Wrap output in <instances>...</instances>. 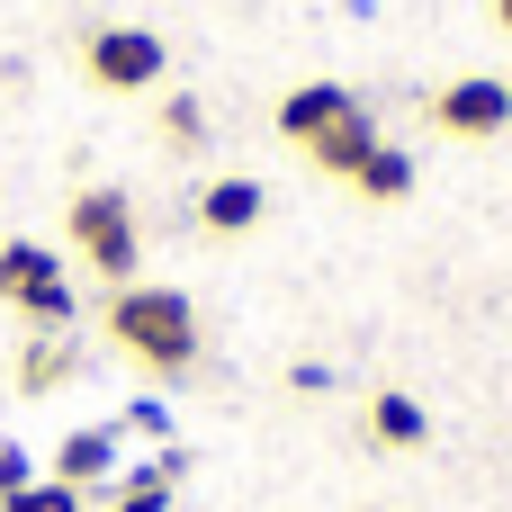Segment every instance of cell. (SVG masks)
Segmentation results:
<instances>
[{
	"label": "cell",
	"instance_id": "cell-16",
	"mask_svg": "<svg viewBox=\"0 0 512 512\" xmlns=\"http://www.w3.org/2000/svg\"><path fill=\"white\" fill-rule=\"evenodd\" d=\"M27 486H36V468H27V450L9 441V450H0V504H18Z\"/></svg>",
	"mask_w": 512,
	"mask_h": 512
},
{
	"label": "cell",
	"instance_id": "cell-18",
	"mask_svg": "<svg viewBox=\"0 0 512 512\" xmlns=\"http://www.w3.org/2000/svg\"><path fill=\"white\" fill-rule=\"evenodd\" d=\"M495 18H504V27H512V0H495Z\"/></svg>",
	"mask_w": 512,
	"mask_h": 512
},
{
	"label": "cell",
	"instance_id": "cell-2",
	"mask_svg": "<svg viewBox=\"0 0 512 512\" xmlns=\"http://www.w3.org/2000/svg\"><path fill=\"white\" fill-rule=\"evenodd\" d=\"M63 234H72V252H81V270H90V279L135 288V270H144V234H135L126 189H81V198L63 207Z\"/></svg>",
	"mask_w": 512,
	"mask_h": 512
},
{
	"label": "cell",
	"instance_id": "cell-7",
	"mask_svg": "<svg viewBox=\"0 0 512 512\" xmlns=\"http://www.w3.org/2000/svg\"><path fill=\"white\" fill-rule=\"evenodd\" d=\"M261 207H270V189L234 171V180H207V198H198V225H207V234H252V225H261Z\"/></svg>",
	"mask_w": 512,
	"mask_h": 512
},
{
	"label": "cell",
	"instance_id": "cell-15",
	"mask_svg": "<svg viewBox=\"0 0 512 512\" xmlns=\"http://www.w3.org/2000/svg\"><path fill=\"white\" fill-rule=\"evenodd\" d=\"M81 504H90V495H72V486H54V477H36V486H27L18 504H0V512H81Z\"/></svg>",
	"mask_w": 512,
	"mask_h": 512
},
{
	"label": "cell",
	"instance_id": "cell-5",
	"mask_svg": "<svg viewBox=\"0 0 512 512\" xmlns=\"http://www.w3.org/2000/svg\"><path fill=\"white\" fill-rule=\"evenodd\" d=\"M432 126H441V135H459V144H486V135H504V126H512V81H495V72H468V81H450V90L432 99Z\"/></svg>",
	"mask_w": 512,
	"mask_h": 512
},
{
	"label": "cell",
	"instance_id": "cell-9",
	"mask_svg": "<svg viewBox=\"0 0 512 512\" xmlns=\"http://www.w3.org/2000/svg\"><path fill=\"white\" fill-rule=\"evenodd\" d=\"M369 153H378V126H369V108H360V117H342L324 144H306V162H315V171H333V180H351Z\"/></svg>",
	"mask_w": 512,
	"mask_h": 512
},
{
	"label": "cell",
	"instance_id": "cell-13",
	"mask_svg": "<svg viewBox=\"0 0 512 512\" xmlns=\"http://www.w3.org/2000/svg\"><path fill=\"white\" fill-rule=\"evenodd\" d=\"M63 378H72V351H63L54 333H45V342H27V360H18V396H54Z\"/></svg>",
	"mask_w": 512,
	"mask_h": 512
},
{
	"label": "cell",
	"instance_id": "cell-4",
	"mask_svg": "<svg viewBox=\"0 0 512 512\" xmlns=\"http://www.w3.org/2000/svg\"><path fill=\"white\" fill-rule=\"evenodd\" d=\"M162 36L153 27H90L81 36V72L99 81V90H162Z\"/></svg>",
	"mask_w": 512,
	"mask_h": 512
},
{
	"label": "cell",
	"instance_id": "cell-11",
	"mask_svg": "<svg viewBox=\"0 0 512 512\" xmlns=\"http://www.w3.org/2000/svg\"><path fill=\"white\" fill-rule=\"evenodd\" d=\"M351 189L369 198V207H396V198H414V153H396V144H378L360 171H351Z\"/></svg>",
	"mask_w": 512,
	"mask_h": 512
},
{
	"label": "cell",
	"instance_id": "cell-14",
	"mask_svg": "<svg viewBox=\"0 0 512 512\" xmlns=\"http://www.w3.org/2000/svg\"><path fill=\"white\" fill-rule=\"evenodd\" d=\"M162 144H171V153H198V144H207V108H198L189 90L162 99Z\"/></svg>",
	"mask_w": 512,
	"mask_h": 512
},
{
	"label": "cell",
	"instance_id": "cell-10",
	"mask_svg": "<svg viewBox=\"0 0 512 512\" xmlns=\"http://www.w3.org/2000/svg\"><path fill=\"white\" fill-rule=\"evenodd\" d=\"M108 468H117V441H108V432H72V441L54 450V486H72V495H90Z\"/></svg>",
	"mask_w": 512,
	"mask_h": 512
},
{
	"label": "cell",
	"instance_id": "cell-6",
	"mask_svg": "<svg viewBox=\"0 0 512 512\" xmlns=\"http://www.w3.org/2000/svg\"><path fill=\"white\" fill-rule=\"evenodd\" d=\"M342 117H360V90H342V81H297L288 99H279V135L306 153V144H324Z\"/></svg>",
	"mask_w": 512,
	"mask_h": 512
},
{
	"label": "cell",
	"instance_id": "cell-8",
	"mask_svg": "<svg viewBox=\"0 0 512 512\" xmlns=\"http://www.w3.org/2000/svg\"><path fill=\"white\" fill-rule=\"evenodd\" d=\"M369 441H378V450H423V441H432V414H423L405 387H378V396H369Z\"/></svg>",
	"mask_w": 512,
	"mask_h": 512
},
{
	"label": "cell",
	"instance_id": "cell-17",
	"mask_svg": "<svg viewBox=\"0 0 512 512\" xmlns=\"http://www.w3.org/2000/svg\"><path fill=\"white\" fill-rule=\"evenodd\" d=\"M288 387H297V396H324V387H333V369H324V360H297V369H288Z\"/></svg>",
	"mask_w": 512,
	"mask_h": 512
},
{
	"label": "cell",
	"instance_id": "cell-3",
	"mask_svg": "<svg viewBox=\"0 0 512 512\" xmlns=\"http://www.w3.org/2000/svg\"><path fill=\"white\" fill-rule=\"evenodd\" d=\"M0 306H18L27 324H45V333H63L72 324V279H63V252L54 243H27V234H9L0 243Z\"/></svg>",
	"mask_w": 512,
	"mask_h": 512
},
{
	"label": "cell",
	"instance_id": "cell-1",
	"mask_svg": "<svg viewBox=\"0 0 512 512\" xmlns=\"http://www.w3.org/2000/svg\"><path fill=\"white\" fill-rule=\"evenodd\" d=\"M108 342H117L126 360L162 369V378H189V369H198V306H189L180 288L135 279V288L108 297Z\"/></svg>",
	"mask_w": 512,
	"mask_h": 512
},
{
	"label": "cell",
	"instance_id": "cell-12",
	"mask_svg": "<svg viewBox=\"0 0 512 512\" xmlns=\"http://www.w3.org/2000/svg\"><path fill=\"white\" fill-rule=\"evenodd\" d=\"M189 477V459H153V468H135L126 486H117V512H171V486Z\"/></svg>",
	"mask_w": 512,
	"mask_h": 512
}]
</instances>
